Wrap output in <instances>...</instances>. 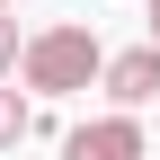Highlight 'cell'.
Segmentation results:
<instances>
[{"label":"cell","mask_w":160,"mask_h":160,"mask_svg":"<svg viewBox=\"0 0 160 160\" xmlns=\"http://www.w3.org/2000/svg\"><path fill=\"white\" fill-rule=\"evenodd\" d=\"M151 142H142V125H133L125 107L116 116H89V125H71L62 133V160H142Z\"/></svg>","instance_id":"obj_3"},{"label":"cell","mask_w":160,"mask_h":160,"mask_svg":"<svg viewBox=\"0 0 160 160\" xmlns=\"http://www.w3.org/2000/svg\"><path fill=\"white\" fill-rule=\"evenodd\" d=\"M107 71V45H98L89 27H36L27 36V53H18V80H27L36 98H71V89H89V80Z\"/></svg>","instance_id":"obj_1"},{"label":"cell","mask_w":160,"mask_h":160,"mask_svg":"<svg viewBox=\"0 0 160 160\" xmlns=\"http://www.w3.org/2000/svg\"><path fill=\"white\" fill-rule=\"evenodd\" d=\"M98 89H107L116 98V107H151V98H160V45H151V36H142V45H125V53H107V71H98Z\"/></svg>","instance_id":"obj_2"},{"label":"cell","mask_w":160,"mask_h":160,"mask_svg":"<svg viewBox=\"0 0 160 160\" xmlns=\"http://www.w3.org/2000/svg\"><path fill=\"white\" fill-rule=\"evenodd\" d=\"M0 9H9V0H0Z\"/></svg>","instance_id":"obj_7"},{"label":"cell","mask_w":160,"mask_h":160,"mask_svg":"<svg viewBox=\"0 0 160 160\" xmlns=\"http://www.w3.org/2000/svg\"><path fill=\"white\" fill-rule=\"evenodd\" d=\"M27 133H36V116H27V98H18L9 80H0V151H18Z\"/></svg>","instance_id":"obj_4"},{"label":"cell","mask_w":160,"mask_h":160,"mask_svg":"<svg viewBox=\"0 0 160 160\" xmlns=\"http://www.w3.org/2000/svg\"><path fill=\"white\" fill-rule=\"evenodd\" d=\"M151 45H160V0H151Z\"/></svg>","instance_id":"obj_6"},{"label":"cell","mask_w":160,"mask_h":160,"mask_svg":"<svg viewBox=\"0 0 160 160\" xmlns=\"http://www.w3.org/2000/svg\"><path fill=\"white\" fill-rule=\"evenodd\" d=\"M18 53H27V36H18V18L0 9V80H18Z\"/></svg>","instance_id":"obj_5"}]
</instances>
